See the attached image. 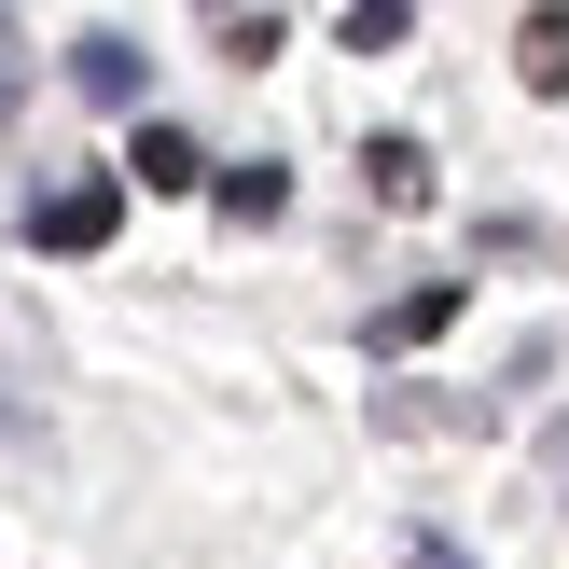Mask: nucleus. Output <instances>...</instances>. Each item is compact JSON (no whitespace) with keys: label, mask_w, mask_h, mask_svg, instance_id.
<instances>
[{"label":"nucleus","mask_w":569,"mask_h":569,"mask_svg":"<svg viewBox=\"0 0 569 569\" xmlns=\"http://www.w3.org/2000/svg\"><path fill=\"white\" fill-rule=\"evenodd\" d=\"M70 98H98V111H139V98H153V56H139L126 28H83V42H70Z\"/></svg>","instance_id":"1"},{"label":"nucleus","mask_w":569,"mask_h":569,"mask_svg":"<svg viewBox=\"0 0 569 569\" xmlns=\"http://www.w3.org/2000/svg\"><path fill=\"white\" fill-rule=\"evenodd\" d=\"M111 222H126V181H56L42 209H28V237L42 250H111Z\"/></svg>","instance_id":"2"},{"label":"nucleus","mask_w":569,"mask_h":569,"mask_svg":"<svg viewBox=\"0 0 569 569\" xmlns=\"http://www.w3.org/2000/svg\"><path fill=\"white\" fill-rule=\"evenodd\" d=\"M126 181H139V194H209L222 167L194 153V126H139V139H126Z\"/></svg>","instance_id":"3"},{"label":"nucleus","mask_w":569,"mask_h":569,"mask_svg":"<svg viewBox=\"0 0 569 569\" xmlns=\"http://www.w3.org/2000/svg\"><path fill=\"white\" fill-rule=\"evenodd\" d=\"M361 181H376V209H431V153L417 139H361Z\"/></svg>","instance_id":"4"},{"label":"nucleus","mask_w":569,"mask_h":569,"mask_svg":"<svg viewBox=\"0 0 569 569\" xmlns=\"http://www.w3.org/2000/svg\"><path fill=\"white\" fill-rule=\"evenodd\" d=\"M445 320H459V278H417L403 306H376V348H431Z\"/></svg>","instance_id":"5"},{"label":"nucleus","mask_w":569,"mask_h":569,"mask_svg":"<svg viewBox=\"0 0 569 569\" xmlns=\"http://www.w3.org/2000/svg\"><path fill=\"white\" fill-rule=\"evenodd\" d=\"M515 70L528 98H569V14H515Z\"/></svg>","instance_id":"6"},{"label":"nucleus","mask_w":569,"mask_h":569,"mask_svg":"<svg viewBox=\"0 0 569 569\" xmlns=\"http://www.w3.org/2000/svg\"><path fill=\"white\" fill-rule=\"evenodd\" d=\"M222 222H278V209H292V167H222Z\"/></svg>","instance_id":"7"},{"label":"nucleus","mask_w":569,"mask_h":569,"mask_svg":"<svg viewBox=\"0 0 569 569\" xmlns=\"http://www.w3.org/2000/svg\"><path fill=\"white\" fill-rule=\"evenodd\" d=\"M403 28H417L403 0H348V56H389V42H403Z\"/></svg>","instance_id":"8"},{"label":"nucleus","mask_w":569,"mask_h":569,"mask_svg":"<svg viewBox=\"0 0 569 569\" xmlns=\"http://www.w3.org/2000/svg\"><path fill=\"white\" fill-rule=\"evenodd\" d=\"M403 569H472V556L445 542V528H403Z\"/></svg>","instance_id":"9"},{"label":"nucleus","mask_w":569,"mask_h":569,"mask_svg":"<svg viewBox=\"0 0 569 569\" xmlns=\"http://www.w3.org/2000/svg\"><path fill=\"white\" fill-rule=\"evenodd\" d=\"M14 83H28V70H14V14H0V126H14Z\"/></svg>","instance_id":"10"},{"label":"nucleus","mask_w":569,"mask_h":569,"mask_svg":"<svg viewBox=\"0 0 569 569\" xmlns=\"http://www.w3.org/2000/svg\"><path fill=\"white\" fill-rule=\"evenodd\" d=\"M556 445H569V431H556Z\"/></svg>","instance_id":"11"}]
</instances>
